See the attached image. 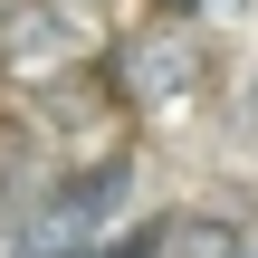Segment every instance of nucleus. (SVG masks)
I'll use <instances>...</instances> for the list:
<instances>
[{"label": "nucleus", "mask_w": 258, "mask_h": 258, "mask_svg": "<svg viewBox=\"0 0 258 258\" xmlns=\"http://www.w3.org/2000/svg\"><path fill=\"white\" fill-rule=\"evenodd\" d=\"M96 86L115 96V115H172L211 86V38L201 19H134L105 38L96 57Z\"/></svg>", "instance_id": "nucleus-1"}, {"label": "nucleus", "mask_w": 258, "mask_h": 258, "mask_svg": "<svg viewBox=\"0 0 258 258\" xmlns=\"http://www.w3.org/2000/svg\"><path fill=\"white\" fill-rule=\"evenodd\" d=\"M163 258H258L230 211H163Z\"/></svg>", "instance_id": "nucleus-2"}]
</instances>
